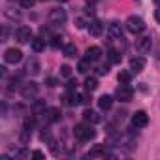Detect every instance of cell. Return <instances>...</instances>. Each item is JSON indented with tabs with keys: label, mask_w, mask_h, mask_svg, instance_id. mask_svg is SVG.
I'll use <instances>...</instances> for the list:
<instances>
[{
	"label": "cell",
	"mask_w": 160,
	"mask_h": 160,
	"mask_svg": "<svg viewBox=\"0 0 160 160\" xmlns=\"http://www.w3.org/2000/svg\"><path fill=\"white\" fill-rule=\"evenodd\" d=\"M73 134H75L77 139H81V141H91V139L96 136V132H94L92 126H89V124H75Z\"/></svg>",
	"instance_id": "6da1fadb"
},
{
	"label": "cell",
	"mask_w": 160,
	"mask_h": 160,
	"mask_svg": "<svg viewBox=\"0 0 160 160\" xmlns=\"http://www.w3.org/2000/svg\"><path fill=\"white\" fill-rule=\"evenodd\" d=\"M124 25H126V30L132 32V34H139V32L145 30V21L141 17H138V15H130Z\"/></svg>",
	"instance_id": "7a4b0ae2"
},
{
	"label": "cell",
	"mask_w": 160,
	"mask_h": 160,
	"mask_svg": "<svg viewBox=\"0 0 160 160\" xmlns=\"http://www.w3.org/2000/svg\"><path fill=\"white\" fill-rule=\"evenodd\" d=\"M38 91H40L38 83L30 81V83H25V85H23V89H21V96H23L25 100H34V98L38 96Z\"/></svg>",
	"instance_id": "3957f363"
},
{
	"label": "cell",
	"mask_w": 160,
	"mask_h": 160,
	"mask_svg": "<svg viewBox=\"0 0 160 160\" xmlns=\"http://www.w3.org/2000/svg\"><path fill=\"white\" fill-rule=\"evenodd\" d=\"M47 17H49V21H51L53 25H62V23H66V19H68L66 10H62V8H53Z\"/></svg>",
	"instance_id": "277c9868"
},
{
	"label": "cell",
	"mask_w": 160,
	"mask_h": 160,
	"mask_svg": "<svg viewBox=\"0 0 160 160\" xmlns=\"http://www.w3.org/2000/svg\"><path fill=\"white\" fill-rule=\"evenodd\" d=\"M115 96H117L121 102H130L132 96H134V91H132V87H128L126 83H121V87L115 91Z\"/></svg>",
	"instance_id": "5b68a950"
},
{
	"label": "cell",
	"mask_w": 160,
	"mask_h": 160,
	"mask_svg": "<svg viewBox=\"0 0 160 160\" xmlns=\"http://www.w3.org/2000/svg\"><path fill=\"white\" fill-rule=\"evenodd\" d=\"M132 124H134L136 128H145V126L149 124V115H147V111H143V109L136 111L134 117H132Z\"/></svg>",
	"instance_id": "8992f818"
},
{
	"label": "cell",
	"mask_w": 160,
	"mask_h": 160,
	"mask_svg": "<svg viewBox=\"0 0 160 160\" xmlns=\"http://www.w3.org/2000/svg\"><path fill=\"white\" fill-rule=\"evenodd\" d=\"M15 38H17L19 43H28V42H32V30H30V27H19L17 32H15Z\"/></svg>",
	"instance_id": "52a82bcc"
},
{
	"label": "cell",
	"mask_w": 160,
	"mask_h": 160,
	"mask_svg": "<svg viewBox=\"0 0 160 160\" xmlns=\"http://www.w3.org/2000/svg\"><path fill=\"white\" fill-rule=\"evenodd\" d=\"M4 60L10 62V64H17V62H21V60H23V53H21V49H15V47L8 49V51L4 53Z\"/></svg>",
	"instance_id": "ba28073f"
},
{
	"label": "cell",
	"mask_w": 160,
	"mask_h": 160,
	"mask_svg": "<svg viewBox=\"0 0 160 160\" xmlns=\"http://www.w3.org/2000/svg\"><path fill=\"white\" fill-rule=\"evenodd\" d=\"M151 47H152L151 36H141V38L136 40V49H138L139 53H147V51H151Z\"/></svg>",
	"instance_id": "9c48e42d"
},
{
	"label": "cell",
	"mask_w": 160,
	"mask_h": 160,
	"mask_svg": "<svg viewBox=\"0 0 160 160\" xmlns=\"http://www.w3.org/2000/svg\"><path fill=\"white\" fill-rule=\"evenodd\" d=\"M108 34L113 40H122V27L119 23H109L108 25Z\"/></svg>",
	"instance_id": "30bf717a"
},
{
	"label": "cell",
	"mask_w": 160,
	"mask_h": 160,
	"mask_svg": "<svg viewBox=\"0 0 160 160\" xmlns=\"http://www.w3.org/2000/svg\"><path fill=\"white\" fill-rule=\"evenodd\" d=\"M106 154H108V149H106V145H102V143L92 145L91 151H89V156H91V158H102V156H106Z\"/></svg>",
	"instance_id": "8fae6325"
},
{
	"label": "cell",
	"mask_w": 160,
	"mask_h": 160,
	"mask_svg": "<svg viewBox=\"0 0 160 160\" xmlns=\"http://www.w3.org/2000/svg\"><path fill=\"white\" fill-rule=\"evenodd\" d=\"M100 57H102V49H100V47H96V45H92V47H89V49L85 51V58H87V60H91V62L100 60Z\"/></svg>",
	"instance_id": "7c38bea8"
},
{
	"label": "cell",
	"mask_w": 160,
	"mask_h": 160,
	"mask_svg": "<svg viewBox=\"0 0 160 160\" xmlns=\"http://www.w3.org/2000/svg\"><path fill=\"white\" fill-rule=\"evenodd\" d=\"M143 68H145V58H141V57L130 58V70H132V72L139 73V72H143Z\"/></svg>",
	"instance_id": "4fadbf2b"
},
{
	"label": "cell",
	"mask_w": 160,
	"mask_h": 160,
	"mask_svg": "<svg viewBox=\"0 0 160 160\" xmlns=\"http://www.w3.org/2000/svg\"><path fill=\"white\" fill-rule=\"evenodd\" d=\"M60 117H62L60 108H49V109L45 111V119H47L49 122H57V121H60Z\"/></svg>",
	"instance_id": "5bb4252c"
},
{
	"label": "cell",
	"mask_w": 160,
	"mask_h": 160,
	"mask_svg": "<svg viewBox=\"0 0 160 160\" xmlns=\"http://www.w3.org/2000/svg\"><path fill=\"white\" fill-rule=\"evenodd\" d=\"M111 106H113V98H111L109 94H104V96L98 98V108H100V109L108 111V109H111Z\"/></svg>",
	"instance_id": "9a60e30c"
},
{
	"label": "cell",
	"mask_w": 160,
	"mask_h": 160,
	"mask_svg": "<svg viewBox=\"0 0 160 160\" xmlns=\"http://www.w3.org/2000/svg\"><path fill=\"white\" fill-rule=\"evenodd\" d=\"M102 32H104L102 23H100V21H91V25H89V34H91V36H100Z\"/></svg>",
	"instance_id": "2e32d148"
},
{
	"label": "cell",
	"mask_w": 160,
	"mask_h": 160,
	"mask_svg": "<svg viewBox=\"0 0 160 160\" xmlns=\"http://www.w3.org/2000/svg\"><path fill=\"white\" fill-rule=\"evenodd\" d=\"M83 119L85 121H89V122H92V124H96V122H100L102 119H100V115L96 113V111H92V109H85L83 111Z\"/></svg>",
	"instance_id": "e0dca14e"
},
{
	"label": "cell",
	"mask_w": 160,
	"mask_h": 160,
	"mask_svg": "<svg viewBox=\"0 0 160 160\" xmlns=\"http://www.w3.org/2000/svg\"><path fill=\"white\" fill-rule=\"evenodd\" d=\"M40 62L36 60V58H30L28 62H27V72L28 73H32V75H36V73H40Z\"/></svg>",
	"instance_id": "ac0fdd59"
},
{
	"label": "cell",
	"mask_w": 160,
	"mask_h": 160,
	"mask_svg": "<svg viewBox=\"0 0 160 160\" xmlns=\"http://www.w3.org/2000/svg\"><path fill=\"white\" fill-rule=\"evenodd\" d=\"M30 45H32V51L40 53V51H43V49H45V40H43V38H32Z\"/></svg>",
	"instance_id": "d6986e66"
},
{
	"label": "cell",
	"mask_w": 160,
	"mask_h": 160,
	"mask_svg": "<svg viewBox=\"0 0 160 160\" xmlns=\"http://www.w3.org/2000/svg\"><path fill=\"white\" fill-rule=\"evenodd\" d=\"M85 89H87L89 92L96 91V89H98V79H96V77H87V79H85Z\"/></svg>",
	"instance_id": "ffe728a7"
},
{
	"label": "cell",
	"mask_w": 160,
	"mask_h": 160,
	"mask_svg": "<svg viewBox=\"0 0 160 160\" xmlns=\"http://www.w3.org/2000/svg\"><path fill=\"white\" fill-rule=\"evenodd\" d=\"M64 100H66V104H68V106H77V104H79V100H77V94H75L73 91H70V92L64 96Z\"/></svg>",
	"instance_id": "44dd1931"
},
{
	"label": "cell",
	"mask_w": 160,
	"mask_h": 160,
	"mask_svg": "<svg viewBox=\"0 0 160 160\" xmlns=\"http://www.w3.org/2000/svg\"><path fill=\"white\" fill-rule=\"evenodd\" d=\"M89 70H91V60H87V58L77 64V72H79V73H87Z\"/></svg>",
	"instance_id": "7402d4cb"
},
{
	"label": "cell",
	"mask_w": 160,
	"mask_h": 160,
	"mask_svg": "<svg viewBox=\"0 0 160 160\" xmlns=\"http://www.w3.org/2000/svg\"><path fill=\"white\" fill-rule=\"evenodd\" d=\"M64 55H66V57H75V55H77L75 43H66V45H64Z\"/></svg>",
	"instance_id": "603a6c76"
},
{
	"label": "cell",
	"mask_w": 160,
	"mask_h": 160,
	"mask_svg": "<svg viewBox=\"0 0 160 160\" xmlns=\"http://www.w3.org/2000/svg\"><path fill=\"white\" fill-rule=\"evenodd\" d=\"M34 126H36V121H34V117H27V119L23 121V130H28V132H30Z\"/></svg>",
	"instance_id": "cb8c5ba5"
},
{
	"label": "cell",
	"mask_w": 160,
	"mask_h": 160,
	"mask_svg": "<svg viewBox=\"0 0 160 160\" xmlns=\"http://www.w3.org/2000/svg\"><path fill=\"white\" fill-rule=\"evenodd\" d=\"M130 79H132V75H130V72H119V83H130Z\"/></svg>",
	"instance_id": "d4e9b609"
},
{
	"label": "cell",
	"mask_w": 160,
	"mask_h": 160,
	"mask_svg": "<svg viewBox=\"0 0 160 160\" xmlns=\"http://www.w3.org/2000/svg\"><path fill=\"white\" fill-rule=\"evenodd\" d=\"M109 60H111L113 64L121 62V53H119V51H115V49H109Z\"/></svg>",
	"instance_id": "484cf974"
},
{
	"label": "cell",
	"mask_w": 160,
	"mask_h": 160,
	"mask_svg": "<svg viewBox=\"0 0 160 160\" xmlns=\"http://www.w3.org/2000/svg\"><path fill=\"white\" fill-rule=\"evenodd\" d=\"M60 75H62V77H72V68H70L68 64H62V66H60Z\"/></svg>",
	"instance_id": "4316f807"
},
{
	"label": "cell",
	"mask_w": 160,
	"mask_h": 160,
	"mask_svg": "<svg viewBox=\"0 0 160 160\" xmlns=\"http://www.w3.org/2000/svg\"><path fill=\"white\" fill-rule=\"evenodd\" d=\"M32 109H34V113H40V111H43V109H45V102H43V100H38V102L34 104V108H32Z\"/></svg>",
	"instance_id": "83f0119b"
},
{
	"label": "cell",
	"mask_w": 160,
	"mask_h": 160,
	"mask_svg": "<svg viewBox=\"0 0 160 160\" xmlns=\"http://www.w3.org/2000/svg\"><path fill=\"white\" fill-rule=\"evenodd\" d=\"M45 85H47V87H57V85H58V79H57V77H47V79H45Z\"/></svg>",
	"instance_id": "f1b7e54d"
},
{
	"label": "cell",
	"mask_w": 160,
	"mask_h": 160,
	"mask_svg": "<svg viewBox=\"0 0 160 160\" xmlns=\"http://www.w3.org/2000/svg\"><path fill=\"white\" fill-rule=\"evenodd\" d=\"M51 45H53L55 49H58V47L62 45V38H60V36H55V38H53V42H51Z\"/></svg>",
	"instance_id": "f546056e"
},
{
	"label": "cell",
	"mask_w": 160,
	"mask_h": 160,
	"mask_svg": "<svg viewBox=\"0 0 160 160\" xmlns=\"http://www.w3.org/2000/svg\"><path fill=\"white\" fill-rule=\"evenodd\" d=\"M89 92H85V94H77V100H79V104H87L89 102Z\"/></svg>",
	"instance_id": "4dcf8cb0"
},
{
	"label": "cell",
	"mask_w": 160,
	"mask_h": 160,
	"mask_svg": "<svg viewBox=\"0 0 160 160\" xmlns=\"http://www.w3.org/2000/svg\"><path fill=\"white\" fill-rule=\"evenodd\" d=\"M34 2H36V0H21V6L28 10V8H32V6H34Z\"/></svg>",
	"instance_id": "1f68e13d"
},
{
	"label": "cell",
	"mask_w": 160,
	"mask_h": 160,
	"mask_svg": "<svg viewBox=\"0 0 160 160\" xmlns=\"http://www.w3.org/2000/svg\"><path fill=\"white\" fill-rule=\"evenodd\" d=\"M32 158H36V160H42V158H45V154H43L42 151H34V152H32Z\"/></svg>",
	"instance_id": "d6a6232c"
},
{
	"label": "cell",
	"mask_w": 160,
	"mask_h": 160,
	"mask_svg": "<svg viewBox=\"0 0 160 160\" xmlns=\"http://www.w3.org/2000/svg\"><path fill=\"white\" fill-rule=\"evenodd\" d=\"M75 87H77V81L70 79V81H68V91H75Z\"/></svg>",
	"instance_id": "836d02e7"
},
{
	"label": "cell",
	"mask_w": 160,
	"mask_h": 160,
	"mask_svg": "<svg viewBox=\"0 0 160 160\" xmlns=\"http://www.w3.org/2000/svg\"><path fill=\"white\" fill-rule=\"evenodd\" d=\"M154 17H156V21H160V8H158V10L154 12Z\"/></svg>",
	"instance_id": "e575fe53"
},
{
	"label": "cell",
	"mask_w": 160,
	"mask_h": 160,
	"mask_svg": "<svg viewBox=\"0 0 160 160\" xmlns=\"http://www.w3.org/2000/svg\"><path fill=\"white\" fill-rule=\"evenodd\" d=\"M87 2H89V4H94V2H96V0H87Z\"/></svg>",
	"instance_id": "d590c367"
},
{
	"label": "cell",
	"mask_w": 160,
	"mask_h": 160,
	"mask_svg": "<svg viewBox=\"0 0 160 160\" xmlns=\"http://www.w3.org/2000/svg\"><path fill=\"white\" fill-rule=\"evenodd\" d=\"M58 2H70V0H58Z\"/></svg>",
	"instance_id": "8d00e7d4"
},
{
	"label": "cell",
	"mask_w": 160,
	"mask_h": 160,
	"mask_svg": "<svg viewBox=\"0 0 160 160\" xmlns=\"http://www.w3.org/2000/svg\"><path fill=\"white\" fill-rule=\"evenodd\" d=\"M156 2H160V0H156Z\"/></svg>",
	"instance_id": "74e56055"
}]
</instances>
